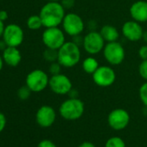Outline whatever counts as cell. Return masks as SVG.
Masks as SVG:
<instances>
[{
    "instance_id": "obj_1",
    "label": "cell",
    "mask_w": 147,
    "mask_h": 147,
    "mask_svg": "<svg viewBox=\"0 0 147 147\" xmlns=\"http://www.w3.org/2000/svg\"><path fill=\"white\" fill-rule=\"evenodd\" d=\"M65 9L60 2H48L45 4L39 13L42 21L43 27L51 28L58 27L62 24L66 15Z\"/></svg>"
},
{
    "instance_id": "obj_2",
    "label": "cell",
    "mask_w": 147,
    "mask_h": 147,
    "mask_svg": "<svg viewBox=\"0 0 147 147\" xmlns=\"http://www.w3.org/2000/svg\"><path fill=\"white\" fill-rule=\"evenodd\" d=\"M82 57L80 46L73 41L65 42V43L58 49L57 61L63 67H73L76 66Z\"/></svg>"
},
{
    "instance_id": "obj_3",
    "label": "cell",
    "mask_w": 147,
    "mask_h": 147,
    "mask_svg": "<svg viewBox=\"0 0 147 147\" xmlns=\"http://www.w3.org/2000/svg\"><path fill=\"white\" fill-rule=\"evenodd\" d=\"M85 105L79 98H69L64 100L60 107V115L67 120H76L79 119L84 113Z\"/></svg>"
},
{
    "instance_id": "obj_4",
    "label": "cell",
    "mask_w": 147,
    "mask_h": 147,
    "mask_svg": "<svg viewBox=\"0 0 147 147\" xmlns=\"http://www.w3.org/2000/svg\"><path fill=\"white\" fill-rule=\"evenodd\" d=\"M102 52L105 60L111 66H118L121 64L125 58V49L118 41L107 42Z\"/></svg>"
},
{
    "instance_id": "obj_5",
    "label": "cell",
    "mask_w": 147,
    "mask_h": 147,
    "mask_svg": "<svg viewBox=\"0 0 147 147\" xmlns=\"http://www.w3.org/2000/svg\"><path fill=\"white\" fill-rule=\"evenodd\" d=\"M61 25L65 34L70 36L82 35L85 29V24L83 19L80 15L75 12L66 13Z\"/></svg>"
},
{
    "instance_id": "obj_6",
    "label": "cell",
    "mask_w": 147,
    "mask_h": 147,
    "mask_svg": "<svg viewBox=\"0 0 147 147\" xmlns=\"http://www.w3.org/2000/svg\"><path fill=\"white\" fill-rule=\"evenodd\" d=\"M49 82V77L47 73L42 69H35L28 74L25 83L33 93L43 91Z\"/></svg>"
},
{
    "instance_id": "obj_7",
    "label": "cell",
    "mask_w": 147,
    "mask_h": 147,
    "mask_svg": "<svg viewBox=\"0 0 147 147\" xmlns=\"http://www.w3.org/2000/svg\"><path fill=\"white\" fill-rule=\"evenodd\" d=\"M42 40L46 48L58 50L66 42L65 32L59 27L46 28L42 33Z\"/></svg>"
},
{
    "instance_id": "obj_8",
    "label": "cell",
    "mask_w": 147,
    "mask_h": 147,
    "mask_svg": "<svg viewBox=\"0 0 147 147\" xmlns=\"http://www.w3.org/2000/svg\"><path fill=\"white\" fill-rule=\"evenodd\" d=\"M105 42H106L100 32L92 30L83 37L82 46L88 54L94 55L103 51L106 45Z\"/></svg>"
},
{
    "instance_id": "obj_9",
    "label": "cell",
    "mask_w": 147,
    "mask_h": 147,
    "mask_svg": "<svg viewBox=\"0 0 147 147\" xmlns=\"http://www.w3.org/2000/svg\"><path fill=\"white\" fill-rule=\"evenodd\" d=\"M92 76L94 84L100 88L111 87L116 81V73L110 66H100Z\"/></svg>"
},
{
    "instance_id": "obj_10",
    "label": "cell",
    "mask_w": 147,
    "mask_h": 147,
    "mask_svg": "<svg viewBox=\"0 0 147 147\" xmlns=\"http://www.w3.org/2000/svg\"><path fill=\"white\" fill-rule=\"evenodd\" d=\"M49 87L51 91L59 95L68 94V93L73 88V84L71 80L63 74L51 76L49 78Z\"/></svg>"
},
{
    "instance_id": "obj_11",
    "label": "cell",
    "mask_w": 147,
    "mask_h": 147,
    "mask_svg": "<svg viewBox=\"0 0 147 147\" xmlns=\"http://www.w3.org/2000/svg\"><path fill=\"white\" fill-rule=\"evenodd\" d=\"M107 122L109 126L115 131L124 130L130 122V114L123 108H116L108 114Z\"/></svg>"
},
{
    "instance_id": "obj_12",
    "label": "cell",
    "mask_w": 147,
    "mask_h": 147,
    "mask_svg": "<svg viewBox=\"0 0 147 147\" xmlns=\"http://www.w3.org/2000/svg\"><path fill=\"white\" fill-rule=\"evenodd\" d=\"M24 30L19 25L11 24L5 26L3 34V40L5 42L7 46L18 48L24 42Z\"/></svg>"
},
{
    "instance_id": "obj_13",
    "label": "cell",
    "mask_w": 147,
    "mask_h": 147,
    "mask_svg": "<svg viewBox=\"0 0 147 147\" xmlns=\"http://www.w3.org/2000/svg\"><path fill=\"white\" fill-rule=\"evenodd\" d=\"M123 36L130 42H138L142 39L144 30L140 23L134 20L126 21L121 28Z\"/></svg>"
},
{
    "instance_id": "obj_14",
    "label": "cell",
    "mask_w": 147,
    "mask_h": 147,
    "mask_svg": "<svg viewBox=\"0 0 147 147\" xmlns=\"http://www.w3.org/2000/svg\"><path fill=\"white\" fill-rule=\"evenodd\" d=\"M56 119V113L55 109L48 105L42 106L36 113V123L43 128L50 127Z\"/></svg>"
},
{
    "instance_id": "obj_15",
    "label": "cell",
    "mask_w": 147,
    "mask_h": 147,
    "mask_svg": "<svg viewBox=\"0 0 147 147\" xmlns=\"http://www.w3.org/2000/svg\"><path fill=\"white\" fill-rule=\"evenodd\" d=\"M132 20L140 24L147 22V1L138 0L134 2L129 9Z\"/></svg>"
},
{
    "instance_id": "obj_16",
    "label": "cell",
    "mask_w": 147,
    "mask_h": 147,
    "mask_svg": "<svg viewBox=\"0 0 147 147\" xmlns=\"http://www.w3.org/2000/svg\"><path fill=\"white\" fill-rule=\"evenodd\" d=\"M2 56H3L4 61L8 66H11V67H17L22 60L21 52L18 49L17 47L8 46L3 51Z\"/></svg>"
},
{
    "instance_id": "obj_17",
    "label": "cell",
    "mask_w": 147,
    "mask_h": 147,
    "mask_svg": "<svg viewBox=\"0 0 147 147\" xmlns=\"http://www.w3.org/2000/svg\"><path fill=\"white\" fill-rule=\"evenodd\" d=\"M100 33L102 36V37L104 38L105 42H116V41H118V39L119 37V30H117V28L113 25H110V24L104 25L101 28Z\"/></svg>"
},
{
    "instance_id": "obj_18",
    "label": "cell",
    "mask_w": 147,
    "mask_h": 147,
    "mask_svg": "<svg viewBox=\"0 0 147 147\" xmlns=\"http://www.w3.org/2000/svg\"><path fill=\"white\" fill-rule=\"evenodd\" d=\"M82 69L85 73L88 75H93L96 71V69L100 67L99 61L93 56H88L84 59V61L82 63Z\"/></svg>"
},
{
    "instance_id": "obj_19",
    "label": "cell",
    "mask_w": 147,
    "mask_h": 147,
    "mask_svg": "<svg viewBox=\"0 0 147 147\" xmlns=\"http://www.w3.org/2000/svg\"><path fill=\"white\" fill-rule=\"evenodd\" d=\"M27 26L31 30H37L43 27L42 21L39 15H32L27 20Z\"/></svg>"
},
{
    "instance_id": "obj_20",
    "label": "cell",
    "mask_w": 147,
    "mask_h": 147,
    "mask_svg": "<svg viewBox=\"0 0 147 147\" xmlns=\"http://www.w3.org/2000/svg\"><path fill=\"white\" fill-rule=\"evenodd\" d=\"M43 58L49 61V62H54L57 61L58 60V50L54 49L46 48V49L43 51Z\"/></svg>"
},
{
    "instance_id": "obj_21",
    "label": "cell",
    "mask_w": 147,
    "mask_h": 147,
    "mask_svg": "<svg viewBox=\"0 0 147 147\" xmlns=\"http://www.w3.org/2000/svg\"><path fill=\"white\" fill-rule=\"evenodd\" d=\"M105 147H126L125 141L119 137H112L105 144Z\"/></svg>"
},
{
    "instance_id": "obj_22",
    "label": "cell",
    "mask_w": 147,
    "mask_h": 147,
    "mask_svg": "<svg viewBox=\"0 0 147 147\" xmlns=\"http://www.w3.org/2000/svg\"><path fill=\"white\" fill-rule=\"evenodd\" d=\"M32 91L30 89V88L25 85V86H23L21 87L18 91V96L20 100H28L30 97V94H31Z\"/></svg>"
},
{
    "instance_id": "obj_23",
    "label": "cell",
    "mask_w": 147,
    "mask_h": 147,
    "mask_svg": "<svg viewBox=\"0 0 147 147\" xmlns=\"http://www.w3.org/2000/svg\"><path fill=\"white\" fill-rule=\"evenodd\" d=\"M139 99L145 107H147V82L143 83L138 90Z\"/></svg>"
},
{
    "instance_id": "obj_24",
    "label": "cell",
    "mask_w": 147,
    "mask_h": 147,
    "mask_svg": "<svg viewBox=\"0 0 147 147\" xmlns=\"http://www.w3.org/2000/svg\"><path fill=\"white\" fill-rule=\"evenodd\" d=\"M138 74L143 80L147 82V60H142L138 66Z\"/></svg>"
},
{
    "instance_id": "obj_25",
    "label": "cell",
    "mask_w": 147,
    "mask_h": 147,
    "mask_svg": "<svg viewBox=\"0 0 147 147\" xmlns=\"http://www.w3.org/2000/svg\"><path fill=\"white\" fill-rule=\"evenodd\" d=\"M61 67H62V66L58 61H54V62L50 63V65L49 67V72L51 74V76L58 75V74H61Z\"/></svg>"
},
{
    "instance_id": "obj_26",
    "label": "cell",
    "mask_w": 147,
    "mask_h": 147,
    "mask_svg": "<svg viewBox=\"0 0 147 147\" xmlns=\"http://www.w3.org/2000/svg\"><path fill=\"white\" fill-rule=\"evenodd\" d=\"M60 3L61 4V5L65 10H69L75 6L76 1L75 0H61Z\"/></svg>"
},
{
    "instance_id": "obj_27",
    "label": "cell",
    "mask_w": 147,
    "mask_h": 147,
    "mask_svg": "<svg viewBox=\"0 0 147 147\" xmlns=\"http://www.w3.org/2000/svg\"><path fill=\"white\" fill-rule=\"evenodd\" d=\"M138 54L141 60H147V44L141 46L138 49Z\"/></svg>"
},
{
    "instance_id": "obj_28",
    "label": "cell",
    "mask_w": 147,
    "mask_h": 147,
    "mask_svg": "<svg viewBox=\"0 0 147 147\" xmlns=\"http://www.w3.org/2000/svg\"><path fill=\"white\" fill-rule=\"evenodd\" d=\"M37 147H57L55 144L49 139H43L39 142Z\"/></svg>"
},
{
    "instance_id": "obj_29",
    "label": "cell",
    "mask_w": 147,
    "mask_h": 147,
    "mask_svg": "<svg viewBox=\"0 0 147 147\" xmlns=\"http://www.w3.org/2000/svg\"><path fill=\"white\" fill-rule=\"evenodd\" d=\"M6 123H7V120H6L5 115L3 113L0 112V133L5 130L6 126Z\"/></svg>"
},
{
    "instance_id": "obj_30",
    "label": "cell",
    "mask_w": 147,
    "mask_h": 147,
    "mask_svg": "<svg viewBox=\"0 0 147 147\" xmlns=\"http://www.w3.org/2000/svg\"><path fill=\"white\" fill-rule=\"evenodd\" d=\"M8 19V12L6 11H0V20L5 22Z\"/></svg>"
},
{
    "instance_id": "obj_31",
    "label": "cell",
    "mask_w": 147,
    "mask_h": 147,
    "mask_svg": "<svg viewBox=\"0 0 147 147\" xmlns=\"http://www.w3.org/2000/svg\"><path fill=\"white\" fill-rule=\"evenodd\" d=\"M78 147H95V145L89 141H85V142H82Z\"/></svg>"
},
{
    "instance_id": "obj_32",
    "label": "cell",
    "mask_w": 147,
    "mask_h": 147,
    "mask_svg": "<svg viewBox=\"0 0 147 147\" xmlns=\"http://www.w3.org/2000/svg\"><path fill=\"white\" fill-rule=\"evenodd\" d=\"M68 95H69V97L70 98H78L77 96H78V92L76 91V90H75V89H71V91L68 93Z\"/></svg>"
},
{
    "instance_id": "obj_33",
    "label": "cell",
    "mask_w": 147,
    "mask_h": 147,
    "mask_svg": "<svg viewBox=\"0 0 147 147\" xmlns=\"http://www.w3.org/2000/svg\"><path fill=\"white\" fill-rule=\"evenodd\" d=\"M5 29V26L4 22L0 20V37L3 36V34H4Z\"/></svg>"
},
{
    "instance_id": "obj_34",
    "label": "cell",
    "mask_w": 147,
    "mask_h": 147,
    "mask_svg": "<svg viewBox=\"0 0 147 147\" xmlns=\"http://www.w3.org/2000/svg\"><path fill=\"white\" fill-rule=\"evenodd\" d=\"M7 47H8V46L6 45V43H5V42L4 40H3V41H0V49L4 51Z\"/></svg>"
},
{
    "instance_id": "obj_35",
    "label": "cell",
    "mask_w": 147,
    "mask_h": 147,
    "mask_svg": "<svg viewBox=\"0 0 147 147\" xmlns=\"http://www.w3.org/2000/svg\"><path fill=\"white\" fill-rule=\"evenodd\" d=\"M142 40L144 42L145 44H147V30L144 31L143 33V36H142Z\"/></svg>"
},
{
    "instance_id": "obj_36",
    "label": "cell",
    "mask_w": 147,
    "mask_h": 147,
    "mask_svg": "<svg viewBox=\"0 0 147 147\" xmlns=\"http://www.w3.org/2000/svg\"><path fill=\"white\" fill-rule=\"evenodd\" d=\"M4 59H3V56H1L0 55V71L2 70V68H3V66H4Z\"/></svg>"
},
{
    "instance_id": "obj_37",
    "label": "cell",
    "mask_w": 147,
    "mask_h": 147,
    "mask_svg": "<svg viewBox=\"0 0 147 147\" xmlns=\"http://www.w3.org/2000/svg\"><path fill=\"white\" fill-rule=\"evenodd\" d=\"M48 1H49V2H60L61 0H48Z\"/></svg>"
}]
</instances>
